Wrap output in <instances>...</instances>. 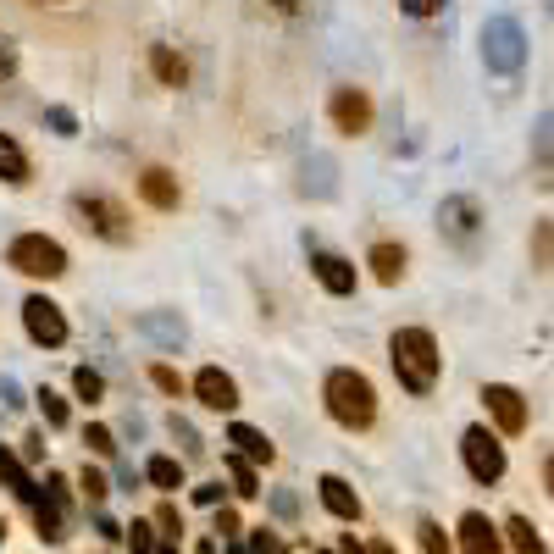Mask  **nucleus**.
I'll list each match as a JSON object with an SVG mask.
<instances>
[{
	"label": "nucleus",
	"mask_w": 554,
	"mask_h": 554,
	"mask_svg": "<svg viewBox=\"0 0 554 554\" xmlns=\"http://www.w3.org/2000/svg\"><path fill=\"white\" fill-rule=\"evenodd\" d=\"M388 366H394L399 388L405 394H433L438 388V372H444V355H438V338L427 333V327H399L394 338H388Z\"/></svg>",
	"instance_id": "f257e3e1"
},
{
	"label": "nucleus",
	"mask_w": 554,
	"mask_h": 554,
	"mask_svg": "<svg viewBox=\"0 0 554 554\" xmlns=\"http://www.w3.org/2000/svg\"><path fill=\"white\" fill-rule=\"evenodd\" d=\"M322 405L327 416H333L338 427H350V433H366V427L377 422V388L366 372H355V366H333L322 383Z\"/></svg>",
	"instance_id": "f03ea898"
},
{
	"label": "nucleus",
	"mask_w": 554,
	"mask_h": 554,
	"mask_svg": "<svg viewBox=\"0 0 554 554\" xmlns=\"http://www.w3.org/2000/svg\"><path fill=\"white\" fill-rule=\"evenodd\" d=\"M482 67L499 73V78L527 67V28H521L516 17H488V23H482Z\"/></svg>",
	"instance_id": "7ed1b4c3"
},
{
	"label": "nucleus",
	"mask_w": 554,
	"mask_h": 554,
	"mask_svg": "<svg viewBox=\"0 0 554 554\" xmlns=\"http://www.w3.org/2000/svg\"><path fill=\"white\" fill-rule=\"evenodd\" d=\"M6 266L23 277H39V283H56L61 272H67V250H61L56 239H45V233H17L12 244H6Z\"/></svg>",
	"instance_id": "20e7f679"
},
{
	"label": "nucleus",
	"mask_w": 554,
	"mask_h": 554,
	"mask_svg": "<svg viewBox=\"0 0 554 554\" xmlns=\"http://www.w3.org/2000/svg\"><path fill=\"white\" fill-rule=\"evenodd\" d=\"M73 217L84 222L95 239H106V244H133V217H128V205L111 200V194H73Z\"/></svg>",
	"instance_id": "39448f33"
},
{
	"label": "nucleus",
	"mask_w": 554,
	"mask_h": 554,
	"mask_svg": "<svg viewBox=\"0 0 554 554\" xmlns=\"http://www.w3.org/2000/svg\"><path fill=\"white\" fill-rule=\"evenodd\" d=\"M460 460H466L471 482H482V488H494V482L505 477V444H499V433H488V427H466V433H460Z\"/></svg>",
	"instance_id": "423d86ee"
},
{
	"label": "nucleus",
	"mask_w": 554,
	"mask_h": 554,
	"mask_svg": "<svg viewBox=\"0 0 554 554\" xmlns=\"http://www.w3.org/2000/svg\"><path fill=\"white\" fill-rule=\"evenodd\" d=\"M482 222H488V211H482L477 194H449V200L438 205V228H444V239L460 244V250H471V244H477Z\"/></svg>",
	"instance_id": "0eeeda50"
},
{
	"label": "nucleus",
	"mask_w": 554,
	"mask_h": 554,
	"mask_svg": "<svg viewBox=\"0 0 554 554\" xmlns=\"http://www.w3.org/2000/svg\"><path fill=\"white\" fill-rule=\"evenodd\" d=\"M23 333L34 338L39 350H61L67 344V316H61V305L50 294H28L23 300Z\"/></svg>",
	"instance_id": "6e6552de"
},
{
	"label": "nucleus",
	"mask_w": 554,
	"mask_h": 554,
	"mask_svg": "<svg viewBox=\"0 0 554 554\" xmlns=\"http://www.w3.org/2000/svg\"><path fill=\"white\" fill-rule=\"evenodd\" d=\"M327 117H333V128L344 139H361V133H372V95L355 84H338L333 100H327Z\"/></svg>",
	"instance_id": "1a4fd4ad"
},
{
	"label": "nucleus",
	"mask_w": 554,
	"mask_h": 554,
	"mask_svg": "<svg viewBox=\"0 0 554 554\" xmlns=\"http://www.w3.org/2000/svg\"><path fill=\"white\" fill-rule=\"evenodd\" d=\"M482 405H488V416H494V427L505 438L527 433V399H521L510 383H488V388H482Z\"/></svg>",
	"instance_id": "9d476101"
},
{
	"label": "nucleus",
	"mask_w": 554,
	"mask_h": 554,
	"mask_svg": "<svg viewBox=\"0 0 554 554\" xmlns=\"http://www.w3.org/2000/svg\"><path fill=\"white\" fill-rule=\"evenodd\" d=\"M311 277L322 283L333 300H344V294H355V283H361V272H355V261H344V255L333 250H311Z\"/></svg>",
	"instance_id": "9b49d317"
},
{
	"label": "nucleus",
	"mask_w": 554,
	"mask_h": 554,
	"mask_svg": "<svg viewBox=\"0 0 554 554\" xmlns=\"http://www.w3.org/2000/svg\"><path fill=\"white\" fill-rule=\"evenodd\" d=\"M189 394L200 399L205 410H239V383H233L222 366H200L194 383H189Z\"/></svg>",
	"instance_id": "f8f14e48"
},
{
	"label": "nucleus",
	"mask_w": 554,
	"mask_h": 554,
	"mask_svg": "<svg viewBox=\"0 0 554 554\" xmlns=\"http://www.w3.org/2000/svg\"><path fill=\"white\" fill-rule=\"evenodd\" d=\"M499 549H505V532L482 516V510H466L460 516V554H499Z\"/></svg>",
	"instance_id": "ddd939ff"
},
{
	"label": "nucleus",
	"mask_w": 554,
	"mask_h": 554,
	"mask_svg": "<svg viewBox=\"0 0 554 554\" xmlns=\"http://www.w3.org/2000/svg\"><path fill=\"white\" fill-rule=\"evenodd\" d=\"M316 494H322L327 516H338V521H361V494H355V488H350L344 477H338V471L316 477Z\"/></svg>",
	"instance_id": "4468645a"
},
{
	"label": "nucleus",
	"mask_w": 554,
	"mask_h": 554,
	"mask_svg": "<svg viewBox=\"0 0 554 554\" xmlns=\"http://www.w3.org/2000/svg\"><path fill=\"white\" fill-rule=\"evenodd\" d=\"M139 194H145V205H156V211H178L183 205V189H178V178H172L167 167L139 172Z\"/></svg>",
	"instance_id": "2eb2a0df"
},
{
	"label": "nucleus",
	"mask_w": 554,
	"mask_h": 554,
	"mask_svg": "<svg viewBox=\"0 0 554 554\" xmlns=\"http://www.w3.org/2000/svg\"><path fill=\"white\" fill-rule=\"evenodd\" d=\"M228 444H233V455H244L250 466H272V460H277L272 438H266L261 427H250V422H233L228 427Z\"/></svg>",
	"instance_id": "dca6fc26"
},
{
	"label": "nucleus",
	"mask_w": 554,
	"mask_h": 554,
	"mask_svg": "<svg viewBox=\"0 0 554 554\" xmlns=\"http://www.w3.org/2000/svg\"><path fill=\"white\" fill-rule=\"evenodd\" d=\"M366 266H372V277H377V283H383V289H394L399 277H405L410 255H405V244L383 239V244H372V255H366Z\"/></svg>",
	"instance_id": "f3484780"
},
{
	"label": "nucleus",
	"mask_w": 554,
	"mask_h": 554,
	"mask_svg": "<svg viewBox=\"0 0 554 554\" xmlns=\"http://www.w3.org/2000/svg\"><path fill=\"white\" fill-rule=\"evenodd\" d=\"M150 73H156L161 89H183L189 84V61H183L172 45H150Z\"/></svg>",
	"instance_id": "a211bd4d"
},
{
	"label": "nucleus",
	"mask_w": 554,
	"mask_h": 554,
	"mask_svg": "<svg viewBox=\"0 0 554 554\" xmlns=\"http://www.w3.org/2000/svg\"><path fill=\"white\" fill-rule=\"evenodd\" d=\"M0 183L6 189H23L28 183V150L17 145L12 133H0Z\"/></svg>",
	"instance_id": "6ab92c4d"
},
{
	"label": "nucleus",
	"mask_w": 554,
	"mask_h": 554,
	"mask_svg": "<svg viewBox=\"0 0 554 554\" xmlns=\"http://www.w3.org/2000/svg\"><path fill=\"white\" fill-rule=\"evenodd\" d=\"M0 482L12 488L17 499H28V505H39V488H34V477L23 471V460L12 455V449H0Z\"/></svg>",
	"instance_id": "aec40b11"
},
{
	"label": "nucleus",
	"mask_w": 554,
	"mask_h": 554,
	"mask_svg": "<svg viewBox=\"0 0 554 554\" xmlns=\"http://www.w3.org/2000/svg\"><path fill=\"white\" fill-rule=\"evenodd\" d=\"M145 477H150V488H161V494H178L183 482V460H172V455H150L145 460Z\"/></svg>",
	"instance_id": "412c9836"
},
{
	"label": "nucleus",
	"mask_w": 554,
	"mask_h": 554,
	"mask_svg": "<svg viewBox=\"0 0 554 554\" xmlns=\"http://www.w3.org/2000/svg\"><path fill=\"white\" fill-rule=\"evenodd\" d=\"M505 538H510V549H516V554H549V549H543V538L532 532L527 516H510L505 521Z\"/></svg>",
	"instance_id": "4be33fe9"
},
{
	"label": "nucleus",
	"mask_w": 554,
	"mask_h": 554,
	"mask_svg": "<svg viewBox=\"0 0 554 554\" xmlns=\"http://www.w3.org/2000/svg\"><path fill=\"white\" fill-rule=\"evenodd\" d=\"M222 466H228V477H233V494L239 499H255L261 488H255V466L244 455H222Z\"/></svg>",
	"instance_id": "5701e85b"
},
{
	"label": "nucleus",
	"mask_w": 554,
	"mask_h": 554,
	"mask_svg": "<svg viewBox=\"0 0 554 554\" xmlns=\"http://www.w3.org/2000/svg\"><path fill=\"white\" fill-rule=\"evenodd\" d=\"M532 266L554 272V222H532Z\"/></svg>",
	"instance_id": "b1692460"
},
{
	"label": "nucleus",
	"mask_w": 554,
	"mask_h": 554,
	"mask_svg": "<svg viewBox=\"0 0 554 554\" xmlns=\"http://www.w3.org/2000/svg\"><path fill=\"white\" fill-rule=\"evenodd\" d=\"M73 394L84 399V405H100V399H106V377H100L95 366H78V372H73Z\"/></svg>",
	"instance_id": "393cba45"
},
{
	"label": "nucleus",
	"mask_w": 554,
	"mask_h": 554,
	"mask_svg": "<svg viewBox=\"0 0 554 554\" xmlns=\"http://www.w3.org/2000/svg\"><path fill=\"white\" fill-rule=\"evenodd\" d=\"M532 156H538V167L554 172V111H543L538 117V139H532Z\"/></svg>",
	"instance_id": "a878e982"
},
{
	"label": "nucleus",
	"mask_w": 554,
	"mask_h": 554,
	"mask_svg": "<svg viewBox=\"0 0 554 554\" xmlns=\"http://www.w3.org/2000/svg\"><path fill=\"white\" fill-rule=\"evenodd\" d=\"M416 543H422V554H455V543L444 538L438 521H416Z\"/></svg>",
	"instance_id": "bb28decb"
},
{
	"label": "nucleus",
	"mask_w": 554,
	"mask_h": 554,
	"mask_svg": "<svg viewBox=\"0 0 554 554\" xmlns=\"http://www.w3.org/2000/svg\"><path fill=\"white\" fill-rule=\"evenodd\" d=\"M34 527H39V538H45V543L67 538V532H61V510L50 505V499H45V505H34Z\"/></svg>",
	"instance_id": "cd10ccee"
},
{
	"label": "nucleus",
	"mask_w": 554,
	"mask_h": 554,
	"mask_svg": "<svg viewBox=\"0 0 554 554\" xmlns=\"http://www.w3.org/2000/svg\"><path fill=\"white\" fill-rule=\"evenodd\" d=\"M39 410H45V427H67V399L56 394V388H39Z\"/></svg>",
	"instance_id": "c85d7f7f"
},
{
	"label": "nucleus",
	"mask_w": 554,
	"mask_h": 554,
	"mask_svg": "<svg viewBox=\"0 0 554 554\" xmlns=\"http://www.w3.org/2000/svg\"><path fill=\"white\" fill-rule=\"evenodd\" d=\"M78 488H84V499H89V505H106V494H111L106 471H95V466H84V477H78Z\"/></svg>",
	"instance_id": "c756f323"
},
{
	"label": "nucleus",
	"mask_w": 554,
	"mask_h": 554,
	"mask_svg": "<svg viewBox=\"0 0 554 554\" xmlns=\"http://www.w3.org/2000/svg\"><path fill=\"white\" fill-rule=\"evenodd\" d=\"M150 383H156V388H161V394H172V399H183V388H189V383H183V377H178V372H172V366H167V361H156V366H150Z\"/></svg>",
	"instance_id": "7c9ffc66"
},
{
	"label": "nucleus",
	"mask_w": 554,
	"mask_h": 554,
	"mask_svg": "<svg viewBox=\"0 0 554 554\" xmlns=\"http://www.w3.org/2000/svg\"><path fill=\"white\" fill-rule=\"evenodd\" d=\"M128 554H156V527L150 521H133L128 527Z\"/></svg>",
	"instance_id": "2f4dec72"
},
{
	"label": "nucleus",
	"mask_w": 554,
	"mask_h": 554,
	"mask_svg": "<svg viewBox=\"0 0 554 554\" xmlns=\"http://www.w3.org/2000/svg\"><path fill=\"white\" fill-rule=\"evenodd\" d=\"M84 444L95 449V455H117V433H111V427H100V422L84 427Z\"/></svg>",
	"instance_id": "473e14b6"
},
{
	"label": "nucleus",
	"mask_w": 554,
	"mask_h": 554,
	"mask_svg": "<svg viewBox=\"0 0 554 554\" xmlns=\"http://www.w3.org/2000/svg\"><path fill=\"white\" fill-rule=\"evenodd\" d=\"M156 527H161V538L172 543V538H178V532H183V516H178V510H172V505H161V510H156Z\"/></svg>",
	"instance_id": "72a5a7b5"
},
{
	"label": "nucleus",
	"mask_w": 554,
	"mask_h": 554,
	"mask_svg": "<svg viewBox=\"0 0 554 554\" xmlns=\"http://www.w3.org/2000/svg\"><path fill=\"white\" fill-rule=\"evenodd\" d=\"M6 78H17V45L0 34V84H6Z\"/></svg>",
	"instance_id": "f704fd0d"
},
{
	"label": "nucleus",
	"mask_w": 554,
	"mask_h": 554,
	"mask_svg": "<svg viewBox=\"0 0 554 554\" xmlns=\"http://www.w3.org/2000/svg\"><path fill=\"white\" fill-rule=\"evenodd\" d=\"M399 12L405 17H433V12H444V0H399Z\"/></svg>",
	"instance_id": "c9c22d12"
},
{
	"label": "nucleus",
	"mask_w": 554,
	"mask_h": 554,
	"mask_svg": "<svg viewBox=\"0 0 554 554\" xmlns=\"http://www.w3.org/2000/svg\"><path fill=\"white\" fill-rule=\"evenodd\" d=\"M45 122H50L56 133H67V139H73V128H78V122H73V111H61V106H50V111H45Z\"/></svg>",
	"instance_id": "e433bc0d"
},
{
	"label": "nucleus",
	"mask_w": 554,
	"mask_h": 554,
	"mask_svg": "<svg viewBox=\"0 0 554 554\" xmlns=\"http://www.w3.org/2000/svg\"><path fill=\"white\" fill-rule=\"evenodd\" d=\"M172 433L183 438V449H189V455H200V449H205L200 438H194V427H189V422H178V416H172Z\"/></svg>",
	"instance_id": "4c0bfd02"
},
{
	"label": "nucleus",
	"mask_w": 554,
	"mask_h": 554,
	"mask_svg": "<svg viewBox=\"0 0 554 554\" xmlns=\"http://www.w3.org/2000/svg\"><path fill=\"white\" fill-rule=\"evenodd\" d=\"M194 505H222V482H200V488H194Z\"/></svg>",
	"instance_id": "58836bf2"
},
{
	"label": "nucleus",
	"mask_w": 554,
	"mask_h": 554,
	"mask_svg": "<svg viewBox=\"0 0 554 554\" xmlns=\"http://www.w3.org/2000/svg\"><path fill=\"white\" fill-rule=\"evenodd\" d=\"M217 538H239V516H233V510H217Z\"/></svg>",
	"instance_id": "ea45409f"
},
{
	"label": "nucleus",
	"mask_w": 554,
	"mask_h": 554,
	"mask_svg": "<svg viewBox=\"0 0 554 554\" xmlns=\"http://www.w3.org/2000/svg\"><path fill=\"white\" fill-rule=\"evenodd\" d=\"M23 455H28V460L45 455V433H28V438H23Z\"/></svg>",
	"instance_id": "a19ab883"
},
{
	"label": "nucleus",
	"mask_w": 554,
	"mask_h": 554,
	"mask_svg": "<svg viewBox=\"0 0 554 554\" xmlns=\"http://www.w3.org/2000/svg\"><path fill=\"white\" fill-rule=\"evenodd\" d=\"M338 554H366L361 543H355V532H344V543H338Z\"/></svg>",
	"instance_id": "79ce46f5"
},
{
	"label": "nucleus",
	"mask_w": 554,
	"mask_h": 554,
	"mask_svg": "<svg viewBox=\"0 0 554 554\" xmlns=\"http://www.w3.org/2000/svg\"><path fill=\"white\" fill-rule=\"evenodd\" d=\"M543 488H549V494H554V455L543 460Z\"/></svg>",
	"instance_id": "37998d69"
},
{
	"label": "nucleus",
	"mask_w": 554,
	"mask_h": 554,
	"mask_svg": "<svg viewBox=\"0 0 554 554\" xmlns=\"http://www.w3.org/2000/svg\"><path fill=\"white\" fill-rule=\"evenodd\" d=\"M277 12H300V0H272Z\"/></svg>",
	"instance_id": "c03bdc74"
},
{
	"label": "nucleus",
	"mask_w": 554,
	"mask_h": 554,
	"mask_svg": "<svg viewBox=\"0 0 554 554\" xmlns=\"http://www.w3.org/2000/svg\"><path fill=\"white\" fill-rule=\"evenodd\" d=\"M200 554H217V543H200Z\"/></svg>",
	"instance_id": "a18cd8bd"
},
{
	"label": "nucleus",
	"mask_w": 554,
	"mask_h": 554,
	"mask_svg": "<svg viewBox=\"0 0 554 554\" xmlns=\"http://www.w3.org/2000/svg\"><path fill=\"white\" fill-rule=\"evenodd\" d=\"M156 554H178V549H172V543H167V549H156Z\"/></svg>",
	"instance_id": "49530a36"
},
{
	"label": "nucleus",
	"mask_w": 554,
	"mask_h": 554,
	"mask_svg": "<svg viewBox=\"0 0 554 554\" xmlns=\"http://www.w3.org/2000/svg\"><path fill=\"white\" fill-rule=\"evenodd\" d=\"M0 543H6V521H0Z\"/></svg>",
	"instance_id": "de8ad7c7"
},
{
	"label": "nucleus",
	"mask_w": 554,
	"mask_h": 554,
	"mask_svg": "<svg viewBox=\"0 0 554 554\" xmlns=\"http://www.w3.org/2000/svg\"><path fill=\"white\" fill-rule=\"evenodd\" d=\"M311 554H327V549H311Z\"/></svg>",
	"instance_id": "09e8293b"
},
{
	"label": "nucleus",
	"mask_w": 554,
	"mask_h": 554,
	"mask_svg": "<svg viewBox=\"0 0 554 554\" xmlns=\"http://www.w3.org/2000/svg\"><path fill=\"white\" fill-rule=\"evenodd\" d=\"M549 12H554V0H549Z\"/></svg>",
	"instance_id": "8fccbe9b"
}]
</instances>
